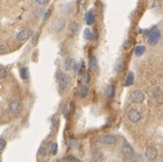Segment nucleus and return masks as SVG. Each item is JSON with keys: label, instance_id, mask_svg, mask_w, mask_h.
I'll return each instance as SVG.
<instances>
[{"label": "nucleus", "instance_id": "1", "mask_svg": "<svg viewBox=\"0 0 163 162\" xmlns=\"http://www.w3.org/2000/svg\"><path fill=\"white\" fill-rule=\"evenodd\" d=\"M146 37H148V42H149V45H151V46H155V45L160 41V39H161V31H160V29L158 27L151 28L149 31H148Z\"/></svg>", "mask_w": 163, "mask_h": 162}, {"label": "nucleus", "instance_id": "2", "mask_svg": "<svg viewBox=\"0 0 163 162\" xmlns=\"http://www.w3.org/2000/svg\"><path fill=\"white\" fill-rule=\"evenodd\" d=\"M57 82H58V86H59V90L62 92H65L68 88V85H69V78L68 76L62 70H58L57 72Z\"/></svg>", "mask_w": 163, "mask_h": 162}, {"label": "nucleus", "instance_id": "3", "mask_svg": "<svg viewBox=\"0 0 163 162\" xmlns=\"http://www.w3.org/2000/svg\"><path fill=\"white\" fill-rule=\"evenodd\" d=\"M97 142L103 145H112L117 142V136L114 134H104L97 137Z\"/></svg>", "mask_w": 163, "mask_h": 162}, {"label": "nucleus", "instance_id": "4", "mask_svg": "<svg viewBox=\"0 0 163 162\" xmlns=\"http://www.w3.org/2000/svg\"><path fill=\"white\" fill-rule=\"evenodd\" d=\"M121 153H122L123 157L125 159H127V160H132L134 158V155H135L134 150H133V148L129 143H124L122 147H121Z\"/></svg>", "mask_w": 163, "mask_h": 162}, {"label": "nucleus", "instance_id": "5", "mask_svg": "<svg viewBox=\"0 0 163 162\" xmlns=\"http://www.w3.org/2000/svg\"><path fill=\"white\" fill-rule=\"evenodd\" d=\"M130 100H131V102H133V103H135V104H141V103L144 102L145 95H144V93H143L142 91L135 90V91H133V92L131 93Z\"/></svg>", "mask_w": 163, "mask_h": 162}, {"label": "nucleus", "instance_id": "6", "mask_svg": "<svg viewBox=\"0 0 163 162\" xmlns=\"http://www.w3.org/2000/svg\"><path fill=\"white\" fill-rule=\"evenodd\" d=\"M150 95L152 100H154L156 103H162L163 102V92L160 87H152L150 91Z\"/></svg>", "mask_w": 163, "mask_h": 162}, {"label": "nucleus", "instance_id": "7", "mask_svg": "<svg viewBox=\"0 0 163 162\" xmlns=\"http://www.w3.org/2000/svg\"><path fill=\"white\" fill-rule=\"evenodd\" d=\"M66 26V23H65V20L63 19V18H56L53 20V23H52V30L53 31H56V33H59V31H62L64 28Z\"/></svg>", "mask_w": 163, "mask_h": 162}, {"label": "nucleus", "instance_id": "8", "mask_svg": "<svg viewBox=\"0 0 163 162\" xmlns=\"http://www.w3.org/2000/svg\"><path fill=\"white\" fill-rule=\"evenodd\" d=\"M9 110H10V112L15 114V115H17V114H19L20 112H21V110H23V103L19 101V100H13L11 102H10V104H9Z\"/></svg>", "mask_w": 163, "mask_h": 162}, {"label": "nucleus", "instance_id": "9", "mask_svg": "<svg viewBox=\"0 0 163 162\" xmlns=\"http://www.w3.org/2000/svg\"><path fill=\"white\" fill-rule=\"evenodd\" d=\"M144 154H145V158L148 160H155L159 155V151L155 147H148L145 149Z\"/></svg>", "mask_w": 163, "mask_h": 162}, {"label": "nucleus", "instance_id": "10", "mask_svg": "<svg viewBox=\"0 0 163 162\" xmlns=\"http://www.w3.org/2000/svg\"><path fill=\"white\" fill-rule=\"evenodd\" d=\"M127 119L132 123H137V122L141 121L142 115L137 110H131V111L127 112Z\"/></svg>", "mask_w": 163, "mask_h": 162}, {"label": "nucleus", "instance_id": "11", "mask_svg": "<svg viewBox=\"0 0 163 162\" xmlns=\"http://www.w3.org/2000/svg\"><path fill=\"white\" fill-rule=\"evenodd\" d=\"M32 35V33L29 30V29H23L20 33H18V35L16 36V40L19 41V42H23V41H26L28 38H30V36Z\"/></svg>", "mask_w": 163, "mask_h": 162}, {"label": "nucleus", "instance_id": "12", "mask_svg": "<svg viewBox=\"0 0 163 162\" xmlns=\"http://www.w3.org/2000/svg\"><path fill=\"white\" fill-rule=\"evenodd\" d=\"M94 21H95V13H94L93 9H91V10H88V11L86 13V15H85V23H86L88 26H91V25L94 24Z\"/></svg>", "mask_w": 163, "mask_h": 162}, {"label": "nucleus", "instance_id": "13", "mask_svg": "<svg viewBox=\"0 0 163 162\" xmlns=\"http://www.w3.org/2000/svg\"><path fill=\"white\" fill-rule=\"evenodd\" d=\"M64 66H65V69L66 70H73V69H75L76 67V62L73 59V58H66L65 59V64H64Z\"/></svg>", "mask_w": 163, "mask_h": 162}, {"label": "nucleus", "instance_id": "14", "mask_svg": "<svg viewBox=\"0 0 163 162\" xmlns=\"http://www.w3.org/2000/svg\"><path fill=\"white\" fill-rule=\"evenodd\" d=\"M134 80H135V77H134L133 72H130V73L127 74L126 78H125V86H131V85H133V84H134Z\"/></svg>", "mask_w": 163, "mask_h": 162}, {"label": "nucleus", "instance_id": "15", "mask_svg": "<svg viewBox=\"0 0 163 162\" xmlns=\"http://www.w3.org/2000/svg\"><path fill=\"white\" fill-rule=\"evenodd\" d=\"M77 94H78V96L82 97V98L86 97V96L88 95V87H87V86H85V85L81 86V87L78 88V91H77Z\"/></svg>", "mask_w": 163, "mask_h": 162}, {"label": "nucleus", "instance_id": "16", "mask_svg": "<svg viewBox=\"0 0 163 162\" xmlns=\"http://www.w3.org/2000/svg\"><path fill=\"white\" fill-rule=\"evenodd\" d=\"M80 29H81V25L78 24V23H72L70 24V26H69V30H70V33L72 34H74V35H76L78 31H80Z\"/></svg>", "mask_w": 163, "mask_h": 162}, {"label": "nucleus", "instance_id": "17", "mask_svg": "<svg viewBox=\"0 0 163 162\" xmlns=\"http://www.w3.org/2000/svg\"><path fill=\"white\" fill-rule=\"evenodd\" d=\"M145 50H146L145 46H143V45H138V46H136V47H135V50H134V54H135V56H137V57H140V56L144 55V53H145Z\"/></svg>", "mask_w": 163, "mask_h": 162}, {"label": "nucleus", "instance_id": "18", "mask_svg": "<svg viewBox=\"0 0 163 162\" xmlns=\"http://www.w3.org/2000/svg\"><path fill=\"white\" fill-rule=\"evenodd\" d=\"M89 67H91L92 70H94V72H96V70L98 69L97 59H96V57H94V56H91V57H89Z\"/></svg>", "mask_w": 163, "mask_h": 162}, {"label": "nucleus", "instance_id": "19", "mask_svg": "<svg viewBox=\"0 0 163 162\" xmlns=\"http://www.w3.org/2000/svg\"><path fill=\"white\" fill-rule=\"evenodd\" d=\"M124 67H125V63H124V60L122 59H120V60H117L116 62V64H115V72L116 73H121L124 70Z\"/></svg>", "mask_w": 163, "mask_h": 162}, {"label": "nucleus", "instance_id": "20", "mask_svg": "<svg viewBox=\"0 0 163 162\" xmlns=\"http://www.w3.org/2000/svg\"><path fill=\"white\" fill-rule=\"evenodd\" d=\"M47 149H48V151H49L52 154L56 155V154H57V151H58V145H57L56 142H52V143H49V145H48Z\"/></svg>", "mask_w": 163, "mask_h": 162}, {"label": "nucleus", "instance_id": "21", "mask_svg": "<svg viewBox=\"0 0 163 162\" xmlns=\"http://www.w3.org/2000/svg\"><path fill=\"white\" fill-rule=\"evenodd\" d=\"M19 73H20V77H21L23 80H27L28 77H29V69H28V67L20 68Z\"/></svg>", "mask_w": 163, "mask_h": 162}, {"label": "nucleus", "instance_id": "22", "mask_svg": "<svg viewBox=\"0 0 163 162\" xmlns=\"http://www.w3.org/2000/svg\"><path fill=\"white\" fill-rule=\"evenodd\" d=\"M105 94H106V96H107L109 98H112V97L114 96V94H115V88H114L113 85L107 86V88H106V91H105Z\"/></svg>", "mask_w": 163, "mask_h": 162}, {"label": "nucleus", "instance_id": "23", "mask_svg": "<svg viewBox=\"0 0 163 162\" xmlns=\"http://www.w3.org/2000/svg\"><path fill=\"white\" fill-rule=\"evenodd\" d=\"M76 72H77V74L78 75H83L84 74V70H85V65H84V63H80V64H76Z\"/></svg>", "mask_w": 163, "mask_h": 162}, {"label": "nucleus", "instance_id": "24", "mask_svg": "<svg viewBox=\"0 0 163 162\" xmlns=\"http://www.w3.org/2000/svg\"><path fill=\"white\" fill-rule=\"evenodd\" d=\"M7 76H8V69L3 66H0V78L5 80L7 78Z\"/></svg>", "mask_w": 163, "mask_h": 162}, {"label": "nucleus", "instance_id": "25", "mask_svg": "<svg viewBox=\"0 0 163 162\" xmlns=\"http://www.w3.org/2000/svg\"><path fill=\"white\" fill-rule=\"evenodd\" d=\"M73 9H74V3H67V5H65L64 7H63V11L64 13H72L73 11Z\"/></svg>", "mask_w": 163, "mask_h": 162}, {"label": "nucleus", "instance_id": "26", "mask_svg": "<svg viewBox=\"0 0 163 162\" xmlns=\"http://www.w3.org/2000/svg\"><path fill=\"white\" fill-rule=\"evenodd\" d=\"M84 38H85L86 40L92 39V30H91L89 28H86V29L84 30Z\"/></svg>", "mask_w": 163, "mask_h": 162}, {"label": "nucleus", "instance_id": "27", "mask_svg": "<svg viewBox=\"0 0 163 162\" xmlns=\"http://www.w3.org/2000/svg\"><path fill=\"white\" fill-rule=\"evenodd\" d=\"M68 145H69V148H76L78 145V141L76 139H69Z\"/></svg>", "mask_w": 163, "mask_h": 162}, {"label": "nucleus", "instance_id": "28", "mask_svg": "<svg viewBox=\"0 0 163 162\" xmlns=\"http://www.w3.org/2000/svg\"><path fill=\"white\" fill-rule=\"evenodd\" d=\"M89 81H91L89 74H88V73H84V74H83V83H84V84H88Z\"/></svg>", "mask_w": 163, "mask_h": 162}, {"label": "nucleus", "instance_id": "29", "mask_svg": "<svg viewBox=\"0 0 163 162\" xmlns=\"http://www.w3.org/2000/svg\"><path fill=\"white\" fill-rule=\"evenodd\" d=\"M6 145H7V141L3 137H1L0 139V151H3L5 148H6Z\"/></svg>", "mask_w": 163, "mask_h": 162}, {"label": "nucleus", "instance_id": "30", "mask_svg": "<svg viewBox=\"0 0 163 162\" xmlns=\"http://www.w3.org/2000/svg\"><path fill=\"white\" fill-rule=\"evenodd\" d=\"M47 151H48V149L46 148V147H41V148L39 149L38 154H39L40 157H45V155H46V153H47Z\"/></svg>", "mask_w": 163, "mask_h": 162}, {"label": "nucleus", "instance_id": "31", "mask_svg": "<svg viewBox=\"0 0 163 162\" xmlns=\"http://www.w3.org/2000/svg\"><path fill=\"white\" fill-rule=\"evenodd\" d=\"M63 115H64L66 119H67L68 115H69V108H68L67 105H65L64 108H63Z\"/></svg>", "mask_w": 163, "mask_h": 162}, {"label": "nucleus", "instance_id": "32", "mask_svg": "<svg viewBox=\"0 0 163 162\" xmlns=\"http://www.w3.org/2000/svg\"><path fill=\"white\" fill-rule=\"evenodd\" d=\"M57 125H58V121L56 120V118H53L52 119V127H53V130L57 129Z\"/></svg>", "mask_w": 163, "mask_h": 162}, {"label": "nucleus", "instance_id": "33", "mask_svg": "<svg viewBox=\"0 0 163 162\" xmlns=\"http://www.w3.org/2000/svg\"><path fill=\"white\" fill-rule=\"evenodd\" d=\"M35 1H36V3L39 5V6H46L49 0H35Z\"/></svg>", "mask_w": 163, "mask_h": 162}, {"label": "nucleus", "instance_id": "34", "mask_svg": "<svg viewBox=\"0 0 163 162\" xmlns=\"http://www.w3.org/2000/svg\"><path fill=\"white\" fill-rule=\"evenodd\" d=\"M98 38V33H97V30H93L92 31V39H94V40H96Z\"/></svg>", "mask_w": 163, "mask_h": 162}, {"label": "nucleus", "instance_id": "35", "mask_svg": "<svg viewBox=\"0 0 163 162\" xmlns=\"http://www.w3.org/2000/svg\"><path fill=\"white\" fill-rule=\"evenodd\" d=\"M50 13H52V10H50V9L46 10V11H45V14H44V19H48V18H49V16H50Z\"/></svg>", "mask_w": 163, "mask_h": 162}, {"label": "nucleus", "instance_id": "36", "mask_svg": "<svg viewBox=\"0 0 163 162\" xmlns=\"http://www.w3.org/2000/svg\"><path fill=\"white\" fill-rule=\"evenodd\" d=\"M0 53H5V48L2 46H0Z\"/></svg>", "mask_w": 163, "mask_h": 162}, {"label": "nucleus", "instance_id": "37", "mask_svg": "<svg viewBox=\"0 0 163 162\" xmlns=\"http://www.w3.org/2000/svg\"><path fill=\"white\" fill-rule=\"evenodd\" d=\"M68 160H69V159H68ZM68 162H77V161H76V159H74V158H70V160H69Z\"/></svg>", "mask_w": 163, "mask_h": 162}, {"label": "nucleus", "instance_id": "38", "mask_svg": "<svg viewBox=\"0 0 163 162\" xmlns=\"http://www.w3.org/2000/svg\"><path fill=\"white\" fill-rule=\"evenodd\" d=\"M0 162H1V161H0Z\"/></svg>", "mask_w": 163, "mask_h": 162}]
</instances>
